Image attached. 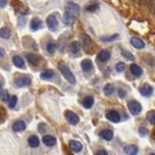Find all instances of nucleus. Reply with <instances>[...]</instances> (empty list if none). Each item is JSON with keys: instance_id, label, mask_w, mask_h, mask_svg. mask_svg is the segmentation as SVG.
<instances>
[{"instance_id": "f257e3e1", "label": "nucleus", "mask_w": 155, "mask_h": 155, "mask_svg": "<svg viewBox=\"0 0 155 155\" xmlns=\"http://www.w3.org/2000/svg\"><path fill=\"white\" fill-rule=\"evenodd\" d=\"M79 16V6L75 2H68L65 6V12L63 14V22L67 26H71L76 22Z\"/></svg>"}, {"instance_id": "f03ea898", "label": "nucleus", "mask_w": 155, "mask_h": 155, "mask_svg": "<svg viewBox=\"0 0 155 155\" xmlns=\"http://www.w3.org/2000/svg\"><path fill=\"white\" fill-rule=\"evenodd\" d=\"M58 70L62 74V76L64 77V79H67L70 84H76V77L72 74V71L70 70V68L65 64V63L61 62L58 64Z\"/></svg>"}, {"instance_id": "7ed1b4c3", "label": "nucleus", "mask_w": 155, "mask_h": 155, "mask_svg": "<svg viewBox=\"0 0 155 155\" xmlns=\"http://www.w3.org/2000/svg\"><path fill=\"white\" fill-rule=\"evenodd\" d=\"M14 84L18 87H25V86H29L31 84V79L25 75H16L14 77Z\"/></svg>"}, {"instance_id": "20e7f679", "label": "nucleus", "mask_w": 155, "mask_h": 155, "mask_svg": "<svg viewBox=\"0 0 155 155\" xmlns=\"http://www.w3.org/2000/svg\"><path fill=\"white\" fill-rule=\"evenodd\" d=\"M127 107H128L130 112L132 113L133 116H138V114L141 113V111H142L141 104L137 101H128V104H127Z\"/></svg>"}, {"instance_id": "39448f33", "label": "nucleus", "mask_w": 155, "mask_h": 155, "mask_svg": "<svg viewBox=\"0 0 155 155\" xmlns=\"http://www.w3.org/2000/svg\"><path fill=\"white\" fill-rule=\"evenodd\" d=\"M47 26H48V28L51 31H55L57 29L58 21H57V18H56L55 14H51V15H49L47 18Z\"/></svg>"}, {"instance_id": "423d86ee", "label": "nucleus", "mask_w": 155, "mask_h": 155, "mask_svg": "<svg viewBox=\"0 0 155 155\" xmlns=\"http://www.w3.org/2000/svg\"><path fill=\"white\" fill-rule=\"evenodd\" d=\"M65 119L70 125H77L79 123V117L72 111H65Z\"/></svg>"}, {"instance_id": "0eeeda50", "label": "nucleus", "mask_w": 155, "mask_h": 155, "mask_svg": "<svg viewBox=\"0 0 155 155\" xmlns=\"http://www.w3.org/2000/svg\"><path fill=\"white\" fill-rule=\"evenodd\" d=\"M139 91L143 97H149V96H152V93H153L154 90H153V86L149 85L148 83H146V84H143V85L140 86Z\"/></svg>"}, {"instance_id": "6e6552de", "label": "nucleus", "mask_w": 155, "mask_h": 155, "mask_svg": "<svg viewBox=\"0 0 155 155\" xmlns=\"http://www.w3.org/2000/svg\"><path fill=\"white\" fill-rule=\"evenodd\" d=\"M110 57H111V53H110L109 50H106V49H103L101 50L98 55H97V58H98V61H101V62H107L110 60Z\"/></svg>"}, {"instance_id": "1a4fd4ad", "label": "nucleus", "mask_w": 155, "mask_h": 155, "mask_svg": "<svg viewBox=\"0 0 155 155\" xmlns=\"http://www.w3.org/2000/svg\"><path fill=\"white\" fill-rule=\"evenodd\" d=\"M43 27V22H42V20L40 19V18H35V19H33L31 22V29L33 31H39Z\"/></svg>"}, {"instance_id": "9d476101", "label": "nucleus", "mask_w": 155, "mask_h": 155, "mask_svg": "<svg viewBox=\"0 0 155 155\" xmlns=\"http://www.w3.org/2000/svg\"><path fill=\"white\" fill-rule=\"evenodd\" d=\"M106 119L112 123H119L120 121V114L117 111H110L106 113Z\"/></svg>"}, {"instance_id": "9b49d317", "label": "nucleus", "mask_w": 155, "mask_h": 155, "mask_svg": "<svg viewBox=\"0 0 155 155\" xmlns=\"http://www.w3.org/2000/svg\"><path fill=\"white\" fill-rule=\"evenodd\" d=\"M12 130L14 132H23L26 130V123L22 120H18L14 124L12 125Z\"/></svg>"}, {"instance_id": "f8f14e48", "label": "nucleus", "mask_w": 155, "mask_h": 155, "mask_svg": "<svg viewBox=\"0 0 155 155\" xmlns=\"http://www.w3.org/2000/svg\"><path fill=\"white\" fill-rule=\"evenodd\" d=\"M82 46H83V48L85 49L86 51H89V49L92 47V41H91V39L86 34L82 35Z\"/></svg>"}, {"instance_id": "ddd939ff", "label": "nucleus", "mask_w": 155, "mask_h": 155, "mask_svg": "<svg viewBox=\"0 0 155 155\" xmlns=\"http://www.w3.org/2000/svg\"><path fill=\"white\" fill-rule=\"evenodd\" d=\"M69 148L72 150V152L78 153V152H81V150H82L83 146H82V143H81V142H78V141H76V140H71V141L69 142Z\"/></svg>"}, {"instance_id": "4468645a", "label": "nucleus", "mask_w": 155, "mask_h": 155, "mask_svg": "<svg viewBox=\"0 0 155 155\" xmlns=\"http://www.w3.org/2000/svg\"><path fill=\"white\" fill-rule=\"evenodd\" d=\"M131 45L137 49H143L145 48V42L139 38H131Z\"/></svg>"}, {"instance_id": "2eb2a0df", "label": "nucleus", "mask_w": 155, "mask_h": 155, "mask_svg": "<svg viewBox=\"0 0 155 155\" xmlns=\"http://www.w3.org/2000/svg\"><path fill=\"white\" fill-rule=\"evenodd\" d=\"M42 142L46 146H48V147H53V146H55V143H56V139H55L53 135H45L42 138Z\"/></svg>"}, {"instance_id": "dca6fc26", "label": "nucleus", "mask_w": 155, "mask_h": 155, "mask_svg": "<svg viewBox=\"0 0 155 155\" xmlns=\"http://www.w3.org/2000/svg\"><path fill=\"white\" fill-rule=\"evenodd\" d=\"M13 64L19 69H25V61L22 60V57L19 56V55L13 56Z\"/></svg>"}, {"instance_id": "f3484780", "label": "nucleus", "mask_w": 155, "mask_h": 155, "mask_svg": "<svg viewBox=\"0 0 155 155\" xmlns=\"http://www.w3.org/2000/svg\"><path fill=\"white\" fill-rule=\"evenodd\" d=\"M79 50H81V45L78 43L77 41H74V42H71L69 45V53L70 54H74L76 55L79 53Z\"/></svg>"}, {"instance_id": "a211bd4d", "label": "nucleus", "mask_w": 155, "mask_h": 155, "mask_svg": "<svg viewBox=\"0 0 155 155\" xmlns=\"http://www.w3.org/2000/svg\"><path fill=\"white\" fill-rule=\"evenodd\" d=\"M26 58H27V61L31 63V64H33V65L38 64V62L41 61L40 55H35V54H27L26 55Z\"/></svg>"}, {"instance_id": "6ab92c4d", "label": "nucleus", "mask_w": 155, "mask_h": 155, "mask_svg": "<svg viewBox=\"0 0 155 155\" xmlns=\"http://www.w3.org/2000/svg\"><path fill=\"white\" fill-rule=\"evenodd\" d=\"M99 137L103 138L104 140H106V141H110V140L113 139V132L111 130H103L99 133Z\"/></svg>"}, {"instance_id": "aec40b11", "label": "nucleus", "mask_w": 155, "mask_h": 155, "mask_svg": "<svg viewBox=\"0 0 155 155\" xmlns=\"http://www.w3.org/2000/svg\"><path fill=\"white\" fill-rule=\"evenodd\" d=\"M124 150L127 155H137L138 152H139V149L135 145H128V146H126L124 148Z\"/></svg>"}, {"instance_id": "412c9836", "label": "nucleus", "mask_w": 155, "mask_h": 155, "mask_svg": "<svg viewBox=\"0 0 155 155\" xmlns=\"http://www.w3.org/2000/svg\"><path fill=\"white\" fill-rule=\"evenodd\" d=\"M93 103H94L93 97H91V96H86L85 98L82 101V105H83L85 109H91L93 105Z\"/></svg>"}, {"instance_id": "4be33fe9", "label": "nucleus", "mask_w": 155, "mask_h": 155, "mask_svg": "<svg viewBox=\"0 0 155 155\" xmlns=\"http://www.w3.org/2000/svg\"><path fill=\"white\" fill-rule=\"evenodd\" d=\"M81 67H82V69H83V71H90V70L92 69L93 64H92V61L91 60H83L82 61V63H81Z\"/></svg>"}, {"instance_id": "5701e85b", "label": "nucleus", "mask_w": 155, "mask_h": 155, "mask_svg": "<svg viewBox=\"0 0 155 155\" xmlns=\"http://www.w3.org/2000/svg\"><path fill=\"white\" fill-rule=\"evenodd\" d=\"M28 145L33 148H36L39 147L40 145V139L36 137V135H31L29 139H28Z\"/></svg>"}, {"instance_id": "b1692460", "label": "nucleus", "mask_w": 155, "mask_h": 155, "mask_svg": "<svg viewBox=\"0 0 155 155\" xmlns=\"http://www.w3.org/2000/svg\"><path fill=\"white\" fill-rule=\"evenodd\" d=\"M131 72L133 74V76L140 77V76L142 75V69L140 68L138 64H132V65H131Z\"/></svg>"}, {"instance_id": "393cba45", "label": "nucleus", "mask_w": 155, "mask_h": 155, "mask_svg": "<svg viewBox=\"0 0 155 155\" xmlns=\"http://www.w3.org/2000/svg\"><path fill=\"white\" fill-rule=\"evenodd\" d=\"M40 77H41V79H50V78L54 77V71L50 69H47L41 72Z\"/></svg>"}, {"instance_id": "a878e982", "label": "nucleus", "mask_w": 155, "mask_h": 155, "mask_svg": "<svg viewBox=\"0 0 155 155\" xmlns=\"http://www.w3.org/2000/svg\"><path fill=\"white\" fill-rule=\"evenodd\" d=\"M47 51L49 53V54H54L55 51H56V48H57V45L55 43L54 41H49L48 43H47Z\"/></svg>"}, {"instance_id": "bb28decb", "label": "nucleus", "mask_w": 155, "mask_h": 155, "mask_svg": "<svg viewBox=\"0 0 155 155\" xmlns=\"http://www.w3.org/2000/svg\"><path fill=\"white\" fill-rule=\"evenodd\" d=\"M116 91V87L113 84H106V85L104 86V93L106 94V96H111V94H113V92Z\"/></svg>"}, {"instance_id": "cd10ccee", "label": "nucleus", "mask_w": 155, "mask_h": 155, "mask_svg": "<svg viewBox=\"0 0 155 155\" xmlns=\"http://www.w3.org/2000/svg\"><path fill=\"white\" fill-rule=\"evenodd\" d=\"M9 98H11V96H9V93H8L7 90H2V91H0V99H1V101L8 103V101H9Z\"/></svg>"}, {"instance_id": "c85d7f7f", "label": "nucleus", "mask_w": 155, "mask_h": 155, "mask_svg": "<svg viewBox=\"0 0 155 155\" xmlns=\"http://www.w3.org/2000/svg\"><path fill=\"white\" fill-rule=\"evenodd\" d=\"M0 36L2 39H9L11 38V31L8 29L7 27H4L0 29Z\"/></svg>"}, {"instance_id": "c756f323", "label": "nucleus", "mask_w": 155, "mask_h": 155, "mask_svg": "<svg viewBox=\"0 0 155 155\" xmlns=\"http://www.w3.org/2000/svg\"><path fill=\"white\" fill-rule=\"evenodd\" d=\"M16 103H18V97H16V96H12V97L9 98V101H8V107H9V109H14Z\"/></svg>"}, {"instance_id": "7c9ffc66", "label": "nucleus", "mask_w": 155, "mask_h": 155, "mask_svg": "<svg viewBox=\"0 0 155 155\" xmlns=\"http://www.w3.org/2000/svg\"><path fill=\"white\" fill-rule=\"evenodd\" d=\"M125 68H126V64H125L124 62H119L117 63L116 65V70L118 71V72H123L125 70Z\"/></svg>"}, {"instance_id": "2f4dec72", "label": "nucleus", "mask_w": 155, "mask_h": 155, "mask_svg": "<svg viewBox=\"0 0 155 155\" xmlns=\"http://www.w3.org/2000/svg\"><path fill=\"white\" fill-rule=\"evenodd\" d=\"M99 8V4L98 2H94L92 5H89L87 7H86V11L87 12H92V11H96V9H98Z\"/></svg>"}, {"instance_id": "473e14b6", "label": "nucleus", "mask_w": 155, "mask_h": 155, "mask_svg": "<svg viewBox=\"0 0 155 155\" xmlns=\"http://www.w3.org/2000/svg\"><path fill=\"white\" fill-rule=\"evenodd\" d=\"M147 118H148V120H149L150 124H155V112L154 111H150V112L147 114Z\"/></svg>"}, {"instance_id": "72a5a7b5", "label": "nucleus", "mask_w": 155, "mask_h": 155, "mask_svg": "<svg viewBox=\"0 0 155 155\" xmlns=\"http://www.w3.org/2000/svg\"><path fill=\"white\" fill-rule=\"evenodd\" d=\"M118 39V34H114V35H112L111 38H101L103 41H105V42H110V41H113V40H117Z\"/></svg>"}, {"instance_id": "f704fd0d", "label": "nucleus", "mask_w": 155, "mask_h": 155, "mask_svg": "<svg viewBox=\"0 0 155 155\" xmlns=\"http://www.w3.org/2000/svg\"><path fill=\"white\" fill-rule=\"evenodd\" d=\"M123 54H124V56L126 58H128V60H131V61L134 60V56H133L131 53H128V51H126V50H123Z\"/></svg>"}, {"instance_id": "c9c22d12", "label": "nucleus", "mask_w": 155, "mask_h": 155, "mask_svg": "<svg viewBox=\"0 0 155 155\" xmlns=\"http://www.w3.org/2000/svg\"><path fill=\"white\" fill-rule=\"evenodd\" d=\"M139 133L141 134V135H146L148 133V130L146 128V127H141V128H139Z\"/></svg>"}, {"instance_id": "e433bc0d", "label": "nucleus", "mask_w": 155, "mask_h": 155, "mask_svg": "<svg viewBox=\"0 0 155 155\" xmlns=\"http://www.w3.org/2000/svg\"><path fill=\"white\" fill-rule=\"evenodd\" d=\"M96 155H109V154H107V152H106V150L101 149V150H98V152L96 153Z\"/></svg>"}, {"instance_id": "4c0bfd02", "label": "nucleus", "mask_w": 155, "mask_h": 155, "mask_svg": "<svg viewBox=\"0 0 155 155\" xmlns=\"http://www.w3.org/2000/svg\"><path fill=\"white\" fill-rule=\"evenodd\" d=\"M5 55H6V51H5L2 48H0V58H4Z\"/></svg>"}, {"instance_id": "58836bf2", "label": "nucleus", "mask_w": 155, "mask_h": 155, "mask_svg": "<svg viewBox=\"0 0 155 155\" xmlns=\"http://www.w3.org/2000/svg\"><path fill=\"white\" fill-rule=\"evenodd\" d=\"M118 94H119L120 98H125V96H126V93H125L124 90H119V93H118Z\"/></svg>"}, {"instance_id": "ea45409f", "label": "nucleus", "mask_w": 155, "mask_h": 155, "mask_svg": "<svg viewBox=\"0 0 155 155\" xmlns=\"http://www.w3.org/2000/svg\"><path fill=\"white\" fill-rule=\"evenodd\" d=\"M19 19H20V22H19V25H20V26H23V25H25V18H23V16H20Z\"/></svg>"}, {"instance_id": "a19ab883", "label": "nucleus", "mask_w": 155, "mask_h": 155, "mask_svg": "<svg viewBox=\"0 0 155 155\" xmlns=\"http://www.w3.org/2000/svg\"><path fill=\"white\" fill-rule=\"evenodd\" d=\"M7 5V2L6 1H0V7H5Z\"/></svg>"}, {"instance_id": "79ce46f5", "label": "nucleus", "mask_w": 155, "mask_h": 155, "mask_svg": "<svg viewBox=\"0 0 155 155\" xmlns=\"http://www.w3.org/2000/svg\"><path fill=\"white\" fill-rule=\"evenodd\" d=\"M1 118H2V109L0 107V119H1Z\"/></svg>"}, {"instance_id": "37998d69", "label": "nucleus", "mask_w": 155, "mask_h": 155, "mask_svg": "<svg viewBox=\"0 0 155 155\" xmlns=\"http://www.w3.org/2000/svg\"><path fill=\"white\" fill-rule=\"evenodd\" d=\"M0 89H1V83H0Z\"/></svg>"}, {"instance_id": "c03bdc74", "label": "nucleus", "mask_w": 155, "mask_h": 155, "mask_svg": "<svg viewBox=\"0 0 155 155\" xmlns=\"http://www.w3.org/2000/svg\"><path fill=\"white\" fill-rule=\"evenodd\" d=\"M150 155H154V153H152V154H150Z\"/></svg>"}]
</instances>
